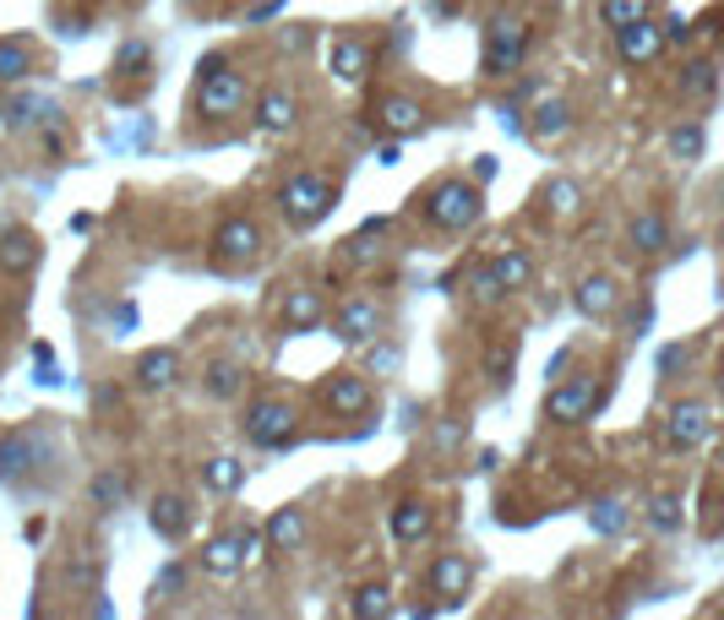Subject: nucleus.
Here are the masks:
<instances>
[{
    "label": "nucleus",
    "instance_id": "13",
    "mask_svg": "<svg viewBox=\"0 0 724 620\" xmlns=\"http://www.w3.org/2000/svg\"><path fill=\"white\" fill-rule=\"evenodd\" d=\"M615 49H621L626 66H648V60H659V49H665V27H654L648 16H637V22H626V27L615 33Z\"/></svg>",
    "mask_w": 724,
    "mask_h": 620
},
{
    "label": "nucleus",
    "instance_id": "22",
    "mask_svg": "<svg viewBox=\"0 0 724 620\" xmlns=\"http://www.w3.org/2000/svg\"><path fill=\"white\" fill-rule=\"evenodd\" d=\"M246 566V544H240V533H218V539H207V550H202V572H213V577H235Z\"/></svg>",
    "mask_w": 724,
    "mask_h": 620
},
{
    "label": "nucleus",
    "instance_id": "3",
    "mask_svg": "<svg viewBox=\"0 0 724 620\" xmlns=\"http://www.w3.org/2000/svg\"><path fill=\"white\" fill-rule=\"evenodd\" d=\"M332 202H338V185L327 174H316V169L284 180V191H279V213H284L290 229H316L332 213Z\"/></svg>",
    "mask_w": 724,
    "mask_h": 620
},
{
    "label": "nucleus",
    "instance_id": "40",
    "mask_svg": "<svg viewBox=\"0 0 724 620\" xmlns=\"http://www.w3.org/2000/svg\"><path fill=\"white\" fill-rule=\"evenodd\" d=\"M468 289L479 295V306H496V300H501V284H496V273H490V267H479V273L468 278Z\"/></svg>",
    "mask_w": 724,
    "mask_h": 620
},
{
    "label": "nucleus",
    "instance_id": "18",
    "mask_svg": "<svg viewBox=\"0 0 724 620\" xmlns=\"http://www.w3.org/2000/svg\"><path fill=\"white\" fill-rule=\"evenodd\" d=\"M38 240L27 234V229H11V234H0V273H11V278H22V273H33L38 267Z\"/></svg>",
    "mask_w": 724,
    "mask_h": 620
},
{
    "label": "nucleus",
    "instance_id": "28",
    "mask_svg": "<svg viewBox=\"0 0 724 620\" xmlns=\"http://www.w3.org/2000/svg\"><path fill=\"white\" fill-rule=\"evenodd\" d=\"M665 153L676 158V163H698V158L709 153V131H703L698 120H681V126H670V137H665Z\"/></svg>",
    "mask_w": 724,
    "mask_h": 620
},
{
    "label": "nucleus",
    "instance_id": "6",
    "mask_svg": "<svg viewBox=\"0 0 724 620\" xmlns=\"http://www.w3.org/2000/svg\"><path fill=\"white\" fill-rule=\"evenodd\" d=\"M262 223L257 218H246V213H235V218H224L218 229H213V262L218 267H246V262H257L262 256Z\"/></svg>",
    "mask_w": 724,
    "mask_h": 620
},
{
    "label": "nucleus",
    "instance_id": "27",
    "mask_svg": "<svg viewBox=\"0 0 724 620\" xmlns=\"http://www.w3.org/2000/svg\"><path fill=\"white\" fill-rule=\"evenodd\" d=\"M529 131H534L540 142H556V137H567V131H573V104H567V99H545V104L534 110Z\"/></svg>",
    "mask_w": 724,
    "mask_h": 620
},
{
    "label": "nucleus",
    "instance_id": "32",
    "mask_svg": "<svg viewBox=\"0 0 724 620\" xmlns=\"http://www.w3.org/2000/svg\"><path fill=\"white\" fill-rule=\"evenodd\" d=\"M299 539H305V512L299 506H279L273 523H268V544L273 550H299Z\"/></svg>",
    "mask_w": 724,
    "mask_h": 620
},
{
    "label": "nucleus",
    "instance_id": "7",
    "mask_svg": "<svg viewBox=\"0 0 724 620\" xmlns=\"http://www.w3.org/2000/svg\"><path fill=\"white\" fill-rule=\"evenodd\" d=\"M332 332H338V343H349V348H371V343L387 332V310L376 306V300H365V295H354V300L338 306Z\"/></svg>",
    "mask_w": 724,
    "mask_h": 620
},
{
    "label": "nucleus",
    "instance_id": "36",
    "mask_svg": "<svg viewBox=\"0 0 724 620\" xmlns=\"http://www.w3.org/2000/svg\"><path fill=\"white\" fill-rule=\"evenodd\" d=\"M648 528L654 533H676L681 528V501L676 495H654L648 501Z\"/></svg>",
    "mask_w": 724,
    "mask_h": 620
},
{
    "label": "nucleus",
    "instance_id": "42",
    "mask_svg": "<svg viewBox=\"0 0 724 620\" xmlns=\"http://www.w3.org/2000/svg\"><path fill=\"white\" fill-rule=\"evenodd\" d=\"M121 71H132V77H147V44H143V38H132V44L121 49Z\"/></svg>",
    "mask_w": 724,
    "mask_h": 620
},
{
    "label": "nucleus",
    "instance_id": "15",
    "mask_svg": "<svg viewBox=\"0 0 724 620\" xmlns=\"http://www.w3.org/2000/svg\"><path fill=\"white\" fill-rule=\"evenodd\" d=\"M332 77H338V82H349V88H360V82L371 77V44H365V38H354V33L332 38Z\"/></svg>",
    "mask_w": 724,
    "mask_h": 620
},
{
    "label": "nucleus",
    "instance_id": "16",
    "mask_svg": "<svg viewBox=\"0 0 724 620\" xmlns=\"http://www.w3.org/2000/svg\"><path fill=\"white\" fill-rule=\"evenodd\" d=\"M626 245H632L637 256H659V251L670 245V218H665L659 207H648V213H637V218L626 223Z\"/></svg>",
    "mask_w": 724,
    "mask_h": 620
},
{
    "label": "nucleus",
    "instance_id": "20",
    "mask_svg": "<svg viewBox=\"0 0 724 620\" xmlns=\"http://www.w3.org/2000/svg\"><path fill=\"white\" fill-rule=\"evenodd\" d=\"M33 463H38V441H33V436H22V430L0 436V479H5V484L27 479V468Z\"/></svg>",
    "mask_w": 724,
    "mask_h": 620
},
{
    "label": "nucleus",
    "instance_id": "26",
    "mask_svg": "<svg viewBox=\"0 0 724 620\" xmlns=\"http://www.w3.org/2000/svg\"><path fill=\"white\" fill-rule=\"evenodd\" d=\"M202 387H207V398L229 403V398H240V392H246V370H240L235 359H207V370H202Z\"/></svg>",
    "mask_w": 724,
    "mask_h": 620
},
{
    "label": "nucleus",
    "instance_id": "33",
    "mask_svg": "<svg viewBox=\"0 0 724 620\" xmlns=\"http://www.w3.org/2000/svg\"><path fill=\"white\" fill-rule=\"evenodd\" d=\"M540 202H545V213H551V218H578V213H582L578 180H545Z\"/></svg>",
    "mask_w": 724,
    "mask_h": 620
},
{
    "label": "nucleus",
    "instance_id": "2",
    "mask_svg": "<svg viewBox=\"0 0 724 620\" xmlns=\"http://www.w3.org/2000/svg\"><path fill=\"white\" fill-rule=\"evenodd\" d=\"M420 207H426V223H431V229H441V234H463V229H474V223H479L485 196H479V185H474V180L446 174V180H435L431 191L420 196Z\"/></svg>",
    "mask_w": 724,
    "mask_h": 620
},
{
    "label": "nucleus",
    "instance_id": "17",
    "mask_svg": "<svg viewBox=\"0 0 724 620\" xmlns=\"http://www.w3.org/2000/svg\"><path fill=\"white\" fill-rule=\"evenodd\" d=\"M147 517H152V533H158V539L180 544V539H185V528H191V501H185V495H158Z\"/></svg>",
    "mask_w": 724,
    "mask_h": 620
},
{
    "label": "nucleus",
    "instance_id": "44",
    "mask_svg": "<svg viewBox=\"0 0 724 620\" xmlns=\"http://www.w3.org/2000/svg\"><path fill=\"white\" fill-rule=\"evenodd\" d=\"M185 588V566H169V572H158V594H180Z\"/></svg>",
    "mask_w": 724,
    "mask_h": 620
},
{
    "label": "nucleus",
    "instance_id": "31",
    "mask_svg": "<svg viewBox=\"0 0 724 620\" xmlns=\"http://www.w3.org/2000/svg\"><path fill=\"white\" fill-rule=\"evenodd\" d=\"M349 616L354 620H387L393 616V588H387V583H365V588H354Z\"/></svg>",
    "mask_w": 724,
    "mask_h": 620
},
{
    "label": "nucleus",
    "instance_id": "24",
    "mask_svg": "<svg viewBox=\"0 0 724 620\" xmlns=\"http://www.w3.org/2000/svg\"><path fill=\"white\" fill-rule=\"evenodd\" d=\"M490 273H496L501 295H518V289H529V284H534V256L512 245V251H501V256L490 262Z\"/></svg>",
    "mask_w": 724,
    "mask_h": 620
},
{
    "label": "nucleus",
    "instance_id": "37",
    "mask_svg": "<svg viewBox=\"0 0 724 620\" xmlns=\"http://www.w3.org/2000/svg\"><path fill=\"white\" fill-rule=\"evenodd\" d=\"M126 490H132V479H126L121 468H110V473H99V479H93V501H99V506H115Z\"/></svg>",
    "mask_w": 724,
    "mask_h": 620
},
{
    "label": "nucleus",
    "instance_id": "8",
    "mask_svg": "<svg viewBox=\"0 0 724 620\" xmlns=\"http://www.w3.org/2000/svg\"><path fill=\"white\" fill-rule=\"evenodd\" d=\"M709 430H714V409H709L703 398H681V403L665 414V447H670V452H692V447H703Z\"/></svg>",
    "mask_w": 724,
    "mask_h": 620
},
{
    "label": "nucleus",
    "instance_id": "10",
    "mask_svg": "<svg viewBox=\"0 0 724 620\" xmlns=\"http://www.w3.org/2000/svg\"><path fill=\"white\" fill-rule=\"evenodd\" d=\"M426 588H431L441 605H463V594L474 588V561L457 555V550H441L426 572Z\"/></svg>",
    "mask_w": 724,
    "mask_h": 620
},
{
    "label": "nucleus",
    "instance_id": "29",
    "mask_svg": "<svg viewBox=\"0 0 724 620\" xmlns=\"http://www.w3.org/2000/svg\"><path fill=\"white\" fill-rule=\"evenodd\" d=\"M38 71V55L27 38H0V82H22Z\"/></svg>",
    "mask_w": 724,
    "mask_h": 620
},
{
    "label": "nucleus",
    "instance_id": "14",
    "mask_svg": "<svg viewBox=\"0 0 724 620\" xmlns=\"http://www.w3.org/2000/svg\"><path fill=\"white\" fill-rule=\"evenodd\" d=\"M573 306H578L588 321H604L610 310L621 306V284H615L610 273H588L578 289H573Z\"/></svg>",
    "mask_w": 724,
    "mask_h": 620
},
{
    "label": "nucleus",
    "instance_id": "19",
    "mask_svg": "<svg viewBox=\"0 0 724 620\" xmlns=\"http://www.w3.org/2000/svg\"><path fill=\"white\" fill-rule=\"evenodd\" d=\"M294 120H299V99H294L290 88H268L257 99V126L262 131H290Z\"/></svg>",
    "mask_w": 724,
    "mask_h": 620
},
{
    "label": "nucleus",
    "instance_id": "5",
    "mask_svg": "<svg viewBox=\"0 0 724 620\" xmlns=\"http://www.w3.org/2000/svg\"><path fill=\"white\" fill-rule=\"evenodd\" d=\"M294 425H299V409H294L290 398H257L251 409H246V420H240V430H246V441L251 447H290L294 441Z\"/></svg>",
    "mask_w": 724,
    "mask_h": 620
},
{
    "label": "nucleus",
    "instance_id": "43",
    "mask_svg": "<svg viewBox=\"0 0 724 620\" xmlns=\"http://www.w3.org/2000/svg\"><path fill=\"white\" fill-rule=\"evenodd\" d=\"M485 370H490V381H496V387H507V381H512V348H496Z\"/></svg>",
    "mask_w": 724,
    "mask_h": 620
},
{
    "label": "nucleus",
    "instance_id": "41",
    "mask_svg": "<svg viewBox=\"0 0 724 620\" xmlns=\"http://www.w3.org/2000/svg\"><path fill=\"white\" fill-rule=\"evenodd\" d=\"M404 365V348H382V343H371V370L376 376H393Z\"/></svg>",
    "mask_w": 724,
    "mask_h": 620
},
{
    "label": "nucleus",
    "instance_id": "11",
    "mask_svg": "<svg viewBox=\"0 0 724 620\" xmlns=\"http://www.w3.org/2000/svg\"><path fill=\"white\" fill-rule=\"evenodd\" d=\"M376 126H382L387 137H420V131L431 126V110H426L415 93H387V99L376 104Z\"/></svg>",
    "mask_w": 724,
    "mask_h": 620
},
{
    "label": "nucleus",
    "instance_id": "45",
    "mask_svg": "<svg viewBox=\"0 0 724 620\" xmlns=\"http://www.w3.org/2000/svg\"><path fill=\"white\" fill-rule=\"evenodd\" d=\"M665 38H670V44H687V38H692V22H687V16H670V22H665Z\"/></svg>",
    "mask_w": 724,
    "mask_h": 620
},
{
    "label": "nucleus",
    "instance_id": "12",
    "mask_svg": "<svg viewBox=\"0 0 724 620\" xmlns=\"http://www.w3.org/2000/svg\"><path fill=\"white\" fill-rule=\"evenodd\" d=\"M321 403H327L332 414L354 420V414H365V409H371V381H365L360 370H338V376H327V387H321Z\"/></svg>",
    "mask_w": 724,
    "mask_h": 620
},
{
    "label": "nucleus",
    "instance_id": "23",
    "mask_svg": "<svg viewBox=\"0 0 724 620\" xmlns=\"http://www.w3.org/2000/svg\"><path fill=\"white\" fill-rule=\"evenodd\" d=\"M174 376H180V354L174 348H147L143 359H137V387H147V392L174 387Z\"/></svg>",
    "mask_w": 724,
    "mask_h": 620
},
{
    "label": "nucleus",
    "instance_id": "30",
    "mask_svg": "<svg viewBox=\"0 0 724 620\" xmlns=\"http://www.w3.org/2000/svg\"><path fill=\"white\" fill-rule=\"evenodd\" d=\"M202 484H207L213 495H235V490L246 484V463L229 458V452H224V458H207V463H202Z\"/></svg>",
    "mask_w": 724,
    "mask_h": 620
},
{
    "label": "nucleus",
    "instance_id": "35",
    "mask_svg": "<svg viewBox=\"0 0 724 620\" xmlns=\"http://www.w3.org/2000/svg\"><path fill=\"white\" fill-rule=\"evenodd\" d=\"M681 88H687L692 99H714V88H720V66H714V60H692L687 77H681Z\"/></svg>",
    "mask_w": 724,
    "mask_h": 620
},
{
    "label": "nucleus",
    "instance_id": "4",
    "mask_svg": "<svg viewBox=\"0 0 724 620\" xmlns=\"http://www.w3.org/2000/svg\"><path fill=\"white\" fill-rule=\"evenodd\" d=\"M523 55H529V22L523 16H512V11H501V16H490V27H485V77H512L518 66H523Z\"/></svg>",
    "mask_w": 724,
    "mask_h": 620
},
{
    "label": "nucleus",
    "instance_id": "21",
    "mask_svg": "<svg viewBox=\"0 0 724 620\" xmlns=\"http://www.w3.org/2000/svg\"><path fill=\"white\" fill-rule=\"evenodd\" d=\"M393 539H398V544L431 539V501H398V506H393Z\"/></svg>",
    "mask_w": 724,
    "mask_h": 620
},
{
    "label": "nucleus",
    "instance_id": "39",
    "mask_svg": "<svg viewBox=\"0 0 724 620\" xmlns=\"http://www.w3.org/2000/svg\"><path fill=\"white\" fill-rule=\"evenodd\" d=\"M687 359H692V348H687V343H670V348L659 354V376H665V381H676V376L687 370Z\"/></svg>",
    "mask_w": 724,
    "mask_h": 620
},
{
    "label": "nucleus",
    "instance_id": "9",
    "mask_svg": "<svg viewBox=\"0 0 724 620\" xmlns=\"http://www.w3.org/2000/svg\"><path fill=\"white\" fill-rule=\"evenodd\" d=\"M599 409V381L593 376H573V381H556L551 387V398H545V414L556 420V425H578Z\"/></svg>",
    "mask_w": 724,
    "mask_h": 620
},
{
    "label": "nucleus",
    "instance_id": "1",
    "mask_svg": "<svg viewBox=\"0 0 724 620\" xmlns=\"http://www.w3.org/2000/svg\"><path fill=\"white\" fill-rule=\"evenodd\" d=\"M246 104H251V77L235 71L229 55H207V60L196 66V110L213 115V120H229V115H240Z\"/></svg>",
    "mask_w": 724,
    "mask_h": 620
},
{
    "label": "nucleus",
    "instance_id": "34",
    "mask_svg": "<svg viewBox=\"0 0 724 620\" xmlns=\"http://www.w3.org/2000/svg\"><path fill=\"white\" fill-rule=\"evenodd\" d=\"M637 16H648V0H599V22H604L610 33H621V27L637 22Z\"/></svg>",
    "mask_w": 724,
    "mask_h": 620
},
{
    "label": "nucleus",
    "instance_id": "38",
    "mask_svg": "<svg viewBox=\"0 0 724 620\" xmlns=\"http://www.w3.org/2000/svg\"><path fill=\"white\" fill-rule=\"evenodd\" d=\"M593 528H599V533H621V528H626V506H621V501H599V506H593Z\"/></svg>",
    "mask_w": 724,
    "mask_h": 620
},
{
    "label": "nucleus",
    "instance_id": "25",
    "mask_svg": "<svg viewBox=\"0 0 724 620\" xmlns=\"http://www.w3.org/2000/svg\"><path fill=\"white\" fill-rule=\"evenodd\" d=\"M321 321H327V306H321L316 289H290V295H284V326H290V332H310V326H321Z\"/></svg>",
    "mask_w": 724,
    "mask_h": 620
}]
</instances>
